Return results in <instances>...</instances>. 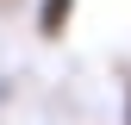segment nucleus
I'll return each instance as SVG.
<instances>
[{
  "label": "nucleus",
  "mask_w": 131,
  "mask_h": 125,
  "mask_svg": "<svg viewBox=\"0 0 131 125\" xmlns=\"http://www.w3.org/2000/svg\"><path fill=\"white\" fill-rule=\"evenodd\" d=\"M125 125H131V75H125Z\"/></svg>",
  "instance_id": "f03ea898"
},
{
  "label": "nucleus",
  "mask_w": 131,
  "mask_h": 125,
  "mask_svg": "<svg viewBox=\"0 0 131 125\" xmlns=\"http://www.w3.org/2000/svg\"><path fill=\"white\" fill-rule=\"evenodd\" d=\"M75 6H81V0H38V13H31V25H38V38H44V44H56L62 31L75 25Z\"/></svg>",
  "instance_id": "f257e3e1"
}]
</instances>
